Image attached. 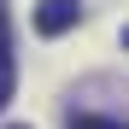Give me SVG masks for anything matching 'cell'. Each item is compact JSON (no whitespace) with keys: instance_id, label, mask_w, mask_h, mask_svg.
<instances>
[{"instance_id":"obj_1","label":"cell","mask_w":129,"mask_h":129,"mask_svg":"<svg viewBox=\"0 0 129 129\" xmlns=\"http://www.w3.org/2000/svg\"><path fill=\"white\" fill-rule=\"evenodd\" d=\"M76 18H82V0H41L35 6V35H64V29H76Z\"/></svg>"},{"instance_id":"obj_2","label":"cell","mask_w":129,"mask_h":129,"mask_svg":"<svg viewBox=\"0 0 129 129\" xmlns=\"http://www.w3.org/2000/svg\"><path fill=\"white\" fill-rule=\"evenodd\" d=\"M12 82H18V71H12V47H6V18H0V112L12 100Z\"/></svg>"},{"instance_id":"obj_3","label":"cell","mask_w":129,"mask_h":129,"mask_svg":"<svg viewBox=\"0 0 129 129\" xmlns=\"http://www.w3.org/2000/svg\"><path fill=\"white\" fill-rule=\"evenodd\" d=\"M71 129H123L117 117H94V112H76L71 117Z\"/></svg>"},{"instance_id":"obj_4","label":"cell","mask_w":129,"mask_h":129,"mask_svg":"<svg viewBox=\"0 0 129 129\" xmlns=\"http://www.w3.org/2000/svg\"><path fill=\"white\" fill-rule=\"evenodd\" d=\"M6 129H29V123H6Z\"/></svg>"},{"instance_id":"obj_5","label":"cell","mask_w":129,"mask_h":129,"mask_svg":"<svg viewBox=\"0 0 129 129\" xmlns=\"http://www.w3.org/2000/svg\"><path fill=\"white\" fill-rule=\"evenodd\" d=\"M0 18H6V0H0Z\"/></svg>"}]
</instances>
